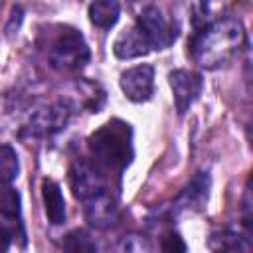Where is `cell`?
<instances>
[{
  "label": "cell",
  "instance_id": "ba28073f",
  "mask_svg": "<svg viewBox=\"0 0 253 253\" xmlns=\"http://www.w3.org/2000/svg\"><path fill=\"white\" fill-rule=\"evenodd\" d=\"M85 217L91 225L99 229H107L117 223V217H119L117 204L105 188L85 200Z\"/></svg>",
  "mask_w": 253,
  "mask_h": 253
},
{
  "label": "cell",
  "instance_id": "e0dca14e",
  "mask_svg": "<svg viewBox=\"0 0 253 253\" xmlns=\"http://www.w3.org/2000/svg\"><path fill=\"white\" fill-rule=\"evenodd\" d=\"M162 251H168V253H178L180 251L182 253V251H186V243L182 241V237L178 233L170 231L162 237Z\"/></svg>",
  "mask_w": 253,
  "mask_h": 253
},
{
  "label": "cell",
  "instance_id": "277c9868",
  "mask_svg": "<svg viewBox=\"0 0 253 253\" xmlns=\"http://www.w3.org/2000/svg\"><path fill=\"white\" fill-rule=\"evenodd\" d=\"M134 26L144 34V38L148 40L152 49H164L176 40V30L166 22L162 12L154 6L144 8L140 12V16L136 18Z\"/></svg>",
  "mask_w": 253,
  "mask_h": 253
},
{
  "label": "cell",
  "instance_id": "7c38bea8",
  "mask_svg": "<svg viewBox=\"0 0 253 253\" xmlns=\"http://www.w3.org/2000/svg\"><path fill=\"white\" fill-rule=\"evenodd\" d=\"M121 14L119 0H93L89 4V20L97 28H111L117 24Z\"/></svg>",
  "mask_w": 253,
  "mask_h": 253
},
{
  "label": "cell",
  "instance_id": "8fae6325",
  "mask_svg": "<svg viewBox=\"0 0 253 253\" xmlns=\"http://www.w3.org/2000/svg\"><path fill=\"white\" fill-rule=\"evenodd\" d=\"M42 198H43L47 221L53 225H61L65 221V200H63L59 184H55L53 180H43L42 182Z\"/></svg>",
  "mask_w": 253,
  "mask_h": 253
},
{
  "label": "cell",
  "instance_id": "9c48e42d",
  "mask_svg": "<svg viewBox=\"0 0 253 253\" xmlns=\"http://www.w3.org/2000/svg\"><path fill=\"white\" fill-rule=\"evenodd\" d=\"M150 43L148 40L144 38V34L132 26L125 32L119 34V38L115 40L113 43V53L119 57V59H132V57H140V55H146L150 51Z\"/></svg>",
  "mask_w": 253,
  "mask_h": 253
},
{
  "label": "cell",
  "instance_id": "5b68a950",
  "mask_svg": "<svg viewBox=\"0 0 253 253\" xmlns=\"http://www.w3.org/2000/svg\"><path fill=\"white\" fill-rule=\"evenodd\" d=\"M119 85L123 89V93L126 95V99L134 101V103H142L148 101L154 89V69L152 65H136L130 67L126 71L121 73Z\"/></svg>",
  "mask_w": 253,
  "mask_h": 253
},
{
  "label": "cell",
  "instance_id": "2e32d148",
  "mask_svg": "<svg viewBox=\"0 0 253 253\" xmlns=\"http://www.w3.org/2000/svg\"><path fill=\"white\" fill-rule=\"evenodd\" d=\"M63 249H67V251H95L97 247H95V243L91 241V237L85 231L75 229V231L65 235Z\"/></svg>",
  "mask_w": 253,
  "mask_h": 253
},
{
  "label": "cell",
  "instance_id": "5bb4252c",
  "mask_svg": "<svg viewBox=\"0 0 253 253\" xmlns=\"http://www.w3.org/2000/svg\"><path fill=\"white\" fill-rule=\"evenodd\" d=\"M20 160L16 150L10 144H0V182L10 184L18 178Z\"/></svg>",
  "mask_w": 253,
  "mask_h": 253
},
{
  "label": "cell",
  "instance_id": "30bf717a",
  "mask_svg": "<svg viewBox=\"0 0 253 253\" xmlns=\"http://www.w3.org/2000/svg\"><path fill=\"white\" fill-rule=\"evenodd\" d=\"M69 115L71 111L63 103H57V105H51L49 109L40 111L32 119L28 128L32 134H51V132H57L61 126H65Z\"/></svg>",
  "mask_w": 253,
  "mask_h": 253
},
{
  "label": "cell",
  "instance_id": "6da1fadb",
  "mask_svg": "<svg viewBox=\"0 0 253 253\" xmlns=\"http://www.w3.org/2000/svg\"><path fill=\"white\" fill-rule=\"evenodd\" d=\"M245 30L243 24L235 18H223L202 32H198L190 43L192 57L206 69H215L227 63L243 45Z\"/></svg>",
  "mask_w": 253,
  "mask_h": 253
},
{
  "label": "cell",
  "instance_id": "52a82bcc",
  "mask_svg": "<svg viewBox=\"0 0 253 253\" xmlns=\"http://www.w3.org/2000/svg\"><path fill=\"white\" fill-rule=\"evenodd\" d=\"M170 87H172V93H174L176 111L180 115H184L202 91V77L194 71L178 69V71L170 73Z\"/></svg>",
  "mask_w": 253,
  "mask_h": 253
},
{
  "label": "cell",
  "instance_id": "8992f818",
  "mask_svg": "<svg viewBox=\"0 0 253 253\" xmlns=\"http://www.w3.org/2000/svg\"><path fill=\"white\" fill-rule=\"evenodd\" d=\"M69 182H71L73 196L83 202L103 190V174L95 168V164H89L85 160H77L71 164Z\"/></svg>",
  "mask_w": 253,
  "mask_h": 253
},
{
  "label": "cell",
  "instance_id": "9a60e30c",
  "mask_svg": "<svg viewBox=\"0 0 253 253\" xmlns=\"http://www.w3.org/2000/svg\"><path fill=\"white\" fill-rule=\"evenodd\" d=\"M0 215L10 219L20 217V194L4 182H0Z\"/></svg>",
  "mask_w": 253,
  "mask_h": 253
},
{
  "label": "cell",
  "instance_id": "4fadbf2b",
  "mask_svg": "<svg viewBox=\"0 0 253 253\" xmlns=\"http://www.w3.org/2000/svg\"><path fill=\"white\" fill-rule=\"evenodd\" d=\"M208 188H210V178L208 174H200L192 180V184L184 190V194L178 200V208H202V204L208 200Z\"/></svg>",
  "mask_w": 253,
  "mask_h": 253
},
{
  "label": "cell",
  "instance_id": "7a4b0ae2",
  "mask_svg": "<svg viewBox=\"0 0 253 253\" xmlns=\"http://www.w3.org/2000/svg\"><path fill=\"white\" fill-rule=\"evenodd\" d=\"M89 150L95 168L103 172H123L132 160L130 125L123 121H109L89 138Z\"/></svg>",
  "mask_w": 253,
  "mask_h": 253
},
{
  "label": "cell",
  "instance_id": "3957f363",
  "mask_svg": "<svg viewBox=\"0 0 253 253\" xmlns=\"http://www.w3.org/2000/svg\"><path fill=\"white\" fill-rule=\"evenodd\" d=\"M87 59H89V47L83 36L71 28H65L49 47V61L55 69L71 71L85 65Z\"/></svg>",
  "mask_w": 253,
  "mask_h": 253
},
{
  "label": "cell",
  "instance_id": "ac0fdd59",
  "mask_svg": "<svg viewBox=\"0 0 253 253\" xmlns=\"http://www.w3.org/2000/svg\"><path fill=\"white\" fill-rule=\"evenodd\" d=\"M10 243H12V231L4 223H0V251H6Z\"/></svg>",
  "mask_w": 253,
  "mask_h": 253
}]
</instances>
